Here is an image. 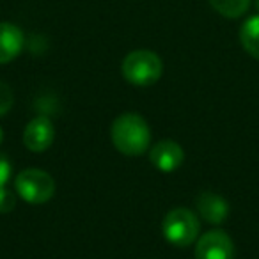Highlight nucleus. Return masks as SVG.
Returning <instances> with one entry per match:
<instances>
[{"mask_svg":"<svg viewBox=\"0 0 259 259\" xmlns=\"http://www.w3.org/2000/svg\"><path fill=\"white\" fill-rule=\"evenodd\" d=\"M240 41L243 50L259 61V15L250 16L240 29Z\"/></svg>","mask_w":259,"mask_h":259,"instance_id":"obj_10","label":"nucleus"},{"mask_svg":"<svg viewBox=\"0 0 259 259\" xmlns=\"http://www.w3.org/2000/svg\"><path fill=\"white\" fill-rule=\"evenodd\" d=\"M15 192L29 204H45L55 195V180L41 169H25L15 178Z\"/></svg>","mask_w":259,"mask_h":259,"instance_id":"obj_4","label":"nucleus"},{"mask_svg":"<svg viewBox=\"0 0 259 259\" xmlns=\"http://www.w3.org/2000/svg\"><path fill=\"white\" fill-rule=\"evenodd\" d=\"M254 6H255V9H257V13H259V0H254Z\"/></svg>","mask_w":259,"mask_h":259,"instance_id":"obj_16","label":"nucleus"},{"mask_svg":"<svg viewBox=\"0 0 259 259\" xmlns=\"http://www.w3.org/2000/svg\"><path fill=\"white\" fill-rule=\"evenodd\" d=\"M15 105V94H13V89L8 85L6 82L0 80V117L6 115Z\"/></svg>","mask_w":259,"mask_h":259,"instance_id":"obj_12","label":"nucleus"},{"mask_svg":"<svg viewBox=\"0 0 259 259\" xmlns=\"http://www.w3.org/2000/svg\"><path fill=\"white\" fill-rule=\"evenodd\" d=\"M2 141H4V132H2V128H0V144H2Z\"/></svg>","mask_w":259,"mask_h":259,"instance_id":"obj_15","label":"nucleus"},{"mask_svg":"<svg viewBox=\"0 0 259 259\" xmlns=\"http://www.w3.org/2000/svg\"><path fill=\"white\" fill-rule=\"evenodd\" d=\"M11 172H13V167H11V162L6 158L4 155H0V187H6L11 178Z\"/></svg>","mask_w":259,"mask_h":259,"instance_id":"obj_14","label":"nucleus"},{"mask_svg":"<svg viewBox=\"0 0 259 259\" xmlns=\"http://www.w3.org/2000/svg\"><path fill=\"white\" fill-rule=\"evenodd\" d=\"M197 211L201 219L208 224H222L229 215V204L224 197L213 194V192H202L195 201Z\"/></svg>","mask_w":259,"mask_h":259,"instance_id":"obj_9","label":"nucleus"},{"mask_svg":"<svg viewBox=\"0 0 259 259\" xmlns=\"http://www.w3.org/2000/svg\"><path fill=\"white\" fill-rule=\"evenodd\" d=\"M195 259H234V243L222 229H213L199 236Z\"/></svg>","mask_w":259,"mask_h":259,"instance_id":"obj_5","label":"nucleus"},{"mask_svg":"<svg viewBox=\"0 0 259 259\" xmlns=\"http://www.w3.org/2000/svg\"><path fill=\"white\" fill-rule=\"evenodd\" d=\"M201 224L194 211L188 208H174L162 222L163 238L174 247H188L199 236Z\"/></svg>","mask_w":259,"mask_h":259,"instance_id":"obj_3","label":"nucleus"},{"mask_svg":"<svg viewBox=\"0 0 259 259\" xmlns=\"http://www.w3.org/2000/svg\"><path fill=\"white\" fill-rule=\"evenodd\" d=\"M114 148L126 156H139L151 146V130L142 115L126 112L114 119L110 126Z\"/></svg>","mask_w":259,"mask_h":259,"instance_id":"obj_1","label":"nucleus"},{"mask_svg":"<svg viewBox=\"0 0 259 259\" xmlns=\"http://www.w3.org/2000/svg\"><path fill=\"white\" fill-rule=\"evenodd\" d=\"M16 206V195L11 188L0 187V213L13 211Z\"/></svg>","mask_w":259,"mask_h":259,"instance_id":"obj_13","label":"nucleus"},{"mask_svg":"<svg viewBox=\"0 0 259 259\" xmlns=\"http://www.w3.org/2000/svg\"><path fill=\"white\" fill-rule=\"evenodd\" d=\"M25 36L15 23L0 22V64H8L22 54Z\"/></svg>","mask_w":259,"mask_h":259,"instance_id":"obj_8","label":"nucleus"},{"mask_svg":"<svg viewBox=\"0 0 259 259\" xmlns=\"http://www.w3.org/2000/svg\"><path fill=\"white\" fill-rule=\"evenodd\" d=\"M55 126L48 117H34L23 132V144L29 151L43 153L54 144Z\"/></svg>","mask_w":259,"mask_h":259,"instance_id":"obj_6","label":"nucleus"},{"mask_svg":"<svg viewBox=\"0 0 259 259\" xmlns=\"http://www.w3.org/2000/svg\"><path fill=\"white\" fill-rule=\"evenodd\" d=\"M209 6L224 18H240L250 8L252 0H208Z\"/></svg>","mask_w":259,"mask_h":259,"instance_id":"obj_11","label":"nucleus"},{"mask_svg":"<svg viewBox=\"0 0 259 259\" xmlns=\"http://www.w3.org/2000/svg\"><path fill=\"white\" fill-rule=\"evenodd\" d=\"M122 78L137 87H149L160 80L163 73V62L158 54L151 50L130 52L121 62Z\"/></svg>","mask_w":259,"mask_h":259,"instance_id":"obj_2","label":"nucleus"},{"mask_svg":"<svg viewBox=\"0 0 259 259\" xmlns=\"http://www.w3.org/2000/svg\"><path fill=\"white\" fill-rule=\"evenodd\" d=\"M149 160L160 172H174L185 162V151L174 141H160L149 149Z\"/></svg>","mask_w":259,"mask_h":259,"instance_id":"obj_7","label":"nucleus"}]
</instances>
